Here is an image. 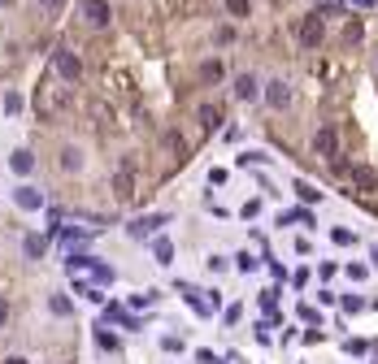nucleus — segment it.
Here are the masks:
<instances>
[{
    "mask_svg": "<svg viewBox=\"0 0 378 364\" xmlns=\"http://www.w3.org/2000/svg\"><path fill=\"white\" fill-rule=\"evenodd\" d=\"M296 39L305 44V48H317V44L326 39V22H322V13H305V18H300V26H296Z\"/></svg>",
    "mask_w": 378,
    "mask_h": 364,
    "instance_id": "1",
    "label": "nucleus"
},
{
    "mask_svg": "<svg viewBox=\"0 0 378 364\" xmlns=\"http://www.w3.org/2000/svg\"><path fill=\"white\" fill-rule=\"evenodd\" d=\"M313 148H317V156H322V161L331 165L335 156H339V135H335V126H322L317 135H313Z\"/></svg>",
    "mask_w": 378,
    "mask_h": 364,
    "instance_id": "2",
    "label": "nucleus"
},
{
    "mask_svg": "<svg viewBox=\"0 0 378 364\" xmlns=\"http://www.w3.org/2000/svg\"><path fill=\"white\" fill-rule=\"evenodd\" d=\"M53 65H57V74L65 78V83H74V78H79V74H83V61H79V57H74V52H70V48H57V52H53Z\"/></svg>",
    "mask_w": 378,
    "mask_h": 364,
    "instance_id": "3",
    "label": "nucleus"
},
{
    "mask_svg": "<svg viewBox=\"0 0 378 364\" xmlns=\"http://www.w3.org/2000/svg\"><path fill=\"white\" fill-rule=\"evenodd\" d=\"M83 18H87V26H109V0H83Z\"/></svg>",
    "mask_w": 378,
    "mask_h": 364,
    "instance_id": "4",
    "label": "nucleus"
},
{
    "mask_svg": "<svg viewBox=\"0 0 378 364\" xmlns=\"http://www.w3.org/2000/svg\"><path fill=\"white\" fill-rule=\"evenodd\" d=\"M170 217L165 213H153V217H139V221H131L126 230H131V239H144V234H153V230H161Z\"/></svg>",
    "mask_w": 378,
    "mask_h": 364,
    "instance_id": "5",
    "label": "nucleus"
},
{
    "mask_svg": "<svg viewBox=\"0 0 378 364\" xmlns=\"http://www.w3.org/2000/svg\"><path fill=\"white\" fill-rule=\"evenodd\" d=\"M13 200H18V208H27V213H39V208H44V195L35 187H18Z\"/></svg>",
    "mask_w": 378,
    "mask_h": 364,
    "instance_id": "6",
    "label": "nucleus"
},
{
    "mask_svg": "<svg viewBox=\"0 0 378 364\" xmlns=\"http://www.w3.org/2000/svg\"><path fill=\"white\" fill-rule=\"evenodd\" d=\"M265 100L274 104V109H287V104H291V87L287 83H265Z\"/></svg>",
    "mask_w": 378,
    "mask_h": 364,
    "instance_id": "7",
    "label": "nucleus"
},
{
    "mask_svg": "<svg viewBox=\"0 0 378 364\" xmlns=\"http://www.w3.org/2000/svg\"><path fill=\"white\" fill-rule=\"evenodd\" d=\"M352 182H357L361 191H378V174L374 169H365V165H352V174H348Z\"/></svg>",
    "mask_w": 378,
    "mask_h": 364,
    "instance_id": "8",
    "label": "nucleus"
},
{
    "mask_svg": "<svg viewBox=\"0 0 378 364\" xmlns=\"http://www.w3.org/2000/svg\"><path fill=\"white\" fill-rule=\"evenodd\" d=\"M9 165H13V174H22V178H27V174L35 169V156H31L27 148H18V152L9 156Z\"/></svg>",
    "mask_w": 378,
    "mask_h": 364,
    "instance_id": "9",
    "label": "nucleus"
},
{
    "mask_svg": "<svg viewBox=\"0 0 378 364\" xmlns=\"http://www.w3.org/2000/svg\"><path fill=\"white\" fill-rule=\"evenodd\" d=\"M235 96H239V100H257V78H252V74H239V78H235Z\"/></svg>",
    "mask_w": 378,
    "mask_h": 364,
    "instance_id": "10",
    "label": "nucleus"
},
{
    "mask_svg": "<svg viewBox=\"0 0 378 364\" xmlns=\"http://www.w3.org/2000/svg\"><path fill=\"white\" fill-rule=\"evenodd\" d=\"M200 122H205V130H218L222 126V109L218 104H200Z\"/></svg>",
    "mask_w": 378,
    "mask_h": 364,
    "instance_id": "11",
    "label": "nucleus"
},
{
    "mask_svg": "<svg viewBox=\"0 0 378 364\" xmlns=\"http://www.w3.org/2000/svg\"><path fill=\"white\" fill-rule=\"evenodd\" d=\"M296 195L305 200V204H317V200H322V191H317V187H309V182H296Z\"/></svg>",
    "mask_w": 378,
    "mask_h": 364,
    "instance_id": "12",
    "label": "nucleus"
},
{
    "mask_svg": "<svg viewBox=\"0 0 378 364\" xmlns=\"http://www.w3.org/2000/svg\"><path fill=\"white\" fill-rule=\"evenodd\" d=\"M48 308H53L57 317H70V312H74V304H70L65 295H53V299H48Z\"/></svg>",
    "mask_w": 378,
    "mask_h": 364,
    "instance_id": "13",
    "label": "nucleus"
},
{
    "mask_svg": "<svg viewBox=\"0 0 378 364\" xmlns=\"http://www.w3.org/2000/svg\"><path fill=\"white\" fill-rule=\"evenodd\" d=\"M44 247H48V239H39V234H31V239H27V256H31V260H39Z\"/></svg>",
    "mask_w": 378,
    "mask_h": 364,
    "instance_id": "14",
    "label": "nucleus"
},
{
    "mask_svg": "<svg viewBox=\"0 0 378 364\" xmlns=\"http://www.w3.org/2000/svg\"><path fill=\"white\" fill-rule=\"evenodd\" d=\"M153 256L161 260V265H170V256H174V243H170V239H157V247H153Z\"/></svg>",
    "mask_w": 378,
    "mask_h": 364,
    "instance_id": "15",
    "label": "nucleus"
},
{
    "mask_svg": "<svg viewBox=\"0 0 378 364\" xmlns=\"http://www.w3.org/2000/svg\"><path fill=\"white\" fill-rule=\"evenodd\" d=\"M200 78H205V83H218V78H222V65H218V61H205V65H200Z\"/></svg>",
    "mask_w": 378,
    "mask_h": 364,
    "instance_id": "16",
    "label": "nucleus"
},
{
    "mask_svg": "<svg viewBox=\"0 0 378 364\" xmlns=\"http://www.w3.org/2000/svg\"><path fill=\"white\" fill-rule=\"evenodd\" d=\"M79 165H83V156L74 152V148H65V152H61V169H79Z\"/></svg>",
    "mask_w": 378,
    "mask_h": 364,
    "instance_id": "17",
    "label": "nucleus"
},
{
    "mask_svg": "<svg viewBox=\"0 0 378 364\" xmlns=\"http://www.w3.org/2000/svg\"><path fill=\"white\" fill-rule=\"evenodd\" d=\"M226 9H231L235 18H244V13H248V0H226Z\"/></svg>",
    "mask_w": 378,
    "mask_h": 364,
    "instance_id": "18",
    "label": "nucleus"
},
{
    "mask_svg": "<svg viewBox=\"0 0 378 364\" xmlns=\"http://www.w3.org/2000/svg\"><path fill=\"white\" fill-rule=\"evenodd\" d=\"M118 195H131V174H118Z\"/></svg>",
    "mask_w": 378,
    "mask_h": 364,
    "instance_id": "19",
    "label": "nucleus"
},
{
    "mask_svg": "<svg viewBox=\"0 0 378 364\" xmlns=\"http://www.w3.org/2000/svg\"><path fill=\"white\" fill-rule=\"evenodd\" d=\"M18 109H22V100H18V96L9 91V96H5V113H18Z\"/></svg>",
    "mask_w": 378,
    "mask_h": 364,
    "instance_id": "20",
    "label": "nucleus"
},
{
    "mask_svg": "<svg viewBox=\"0 0 378 364\" xmlns=\"http://www.w3.org/2000/svg\"><path fill=\"white\" fill-rule=\"evenodd\" d=\"M39 5H44V9H48V13H57V9H61V5H65V0H39Z\"/></svg>",
    "mask_w": 378,
    "mask_h": 364,
    "instance_id": "21",
    "label": "nucleus"
},
{
    "mask_svg": "<svg viewBox=\"0 0 378 364\" xmlns=\"http://www.w3.org/2000/svg\"><path fill=\"white\" fill-rule=\"evenodd\" d=\"M5 321H9V304H5V299H0V325H5Z\"/></svg>",
    "mask_w": 378,
    "mask_h": 364,
    "instance_id": "22",
    "label": "nucleus"
},
{
    "mask_svg": "<svg viewBox=\"0 0 378 364\" xmlns=\"http://www.w3.org/2000/svg\"><path fill=\"white\" fill-rule=\"evenodd\" d=\"M352 5H357V9H374V5H378V0H352Z\"/></svg>",
    "mask_w": 378,
    "mask_h": 364,
    "instance_id": "23",
    "label": "nucleus"
},
{
    "mask_svg": "<svg viewBox=\"0 0 378 364\" xmlns=\"http://www.w3.org/2000/svg\"><path fill=\"white\" fill-rule=\"evenodd\" d=\"M9 364H27V360H22V356H13V360H9Z\"/></svg>",
    "mask_w": 378,
    "mask_h": 364,
    "instance_id": "24",
    "label": "nucleus"
},
{
    "mask_svg": "<svg viewBox=\"0 0 378 364\" xmlns=\"http://www.w3.org/2000/svg\"><path fill=\"white\" fill-rule=\"evenodd\" d=\"M370 252H374V265H378V243H374V247H370Z\"/></svg>",
    "mask_w": 378,
    "mask_h": 364,
    "instance_id": "25",
    "label": "nucleus"
},
{
    "mask_svg": "<svg viewBox=\"0 0 378 364\" xmlns=\"http://www.w3.org/2000/svg\"><path fill=\"white\" fill-rule=\"evenodd\" d=\"M0 5H5V0H0Z\"/></svg>",
    "mask_w": 378,
    "mask_h": 364,
    "instance_id": "26",
    "label": "nucleus"
}]
</instances>
